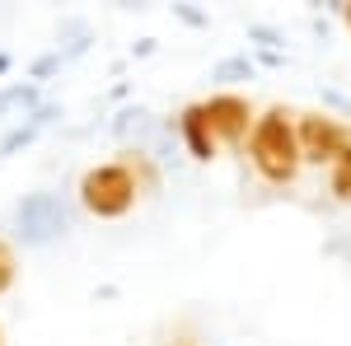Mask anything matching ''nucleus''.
<instances>
[{"label": "nucleus", "instance_id": "obj_2", "mask_svg": "<svg viewBox=\"0 0 351 346\" xmlns=\"http://www.w3.org/2000/svg\"><path fill=\"white\" fill-rule=\"evenodd\" d=\"M141 187H136V173L127 169V160H112V164H94L84 169L80 178V206L99 220H122V215L136 206Z\"/></svg>", "mask_w": 351, "mask_h": 346}, {"label": "nucleus", "instance_id": "obj_10", "mask_svg": "<svg viewBox=\"0 0 351 346\" xmlns=\"http://www.w3.org/2000/svg\"><path fill=\"white\" fill-rule=\"evenodd\" d=\"M14 276H19V258H14V248H10V243L0 239V295H10Z\"/></svg>", "mask_w": 351, "mask_h": 346}, {"label": "nucleus", "instance_id": "obj_11", "mask_svg": "<svg viewBox=\"0 0 351 346\" xmlns=\"http://www.w3.org/2000/svg\"><path fill=\"white\" fill-rule=\"evenodd\" d=\"M253 75V61L248 56H225L216 66V80H248Z\"/></svg>", "mask_w": 351, "mask_h": 346}, {"label": "nucleus", "instance_id": "obj_3", "mask_svg": "<svg viewBox=\"0 0 351 346\" xmlns=\"http://www.w3.org/2000/svg\"><path fill=\"white\" fill-rule=\"evenodd\" d=\"M14 225H19V239L28 248H47L52 239H61L71 230V215H66V201L56 192H28L14 206Z\"/></svg>", "mask_w": 351, "mask_h": 346}, {"label": "nucleus", "instance_id": "obj_1", "mask_svg": "<svg viewBox=\"0 0 351 346\" xmlns=\"http://www.w3.org/2000/svg\"><path fill=\"white\" fill-rule=\"evenodd\" d=\"M248 164L258 169V178L271 187H291L300 178V145H295V112L291 108H267L258 112L253 132H248Z\"/></svg>", "mask_w": 351, "mask_h": 346}, {"label": "nucleus", "instance_id": "obj_5", "mask_svg": "<svg viewBox=\"0 0 351 346\" xmlns=\"http://www.w3.org/2000/svg\"><path fill=\"white\" fill-rule=\"evenodd\" d=\"M202 112H206V127H211V136L220 145H239V150L248 145V132H253L258 112H253V103L243 94H211L202 103Z\"/></svg>", "mask_w": 351, "mask_h": 346}, {"label": "nucleus", "instance_id": "obj_9", "mask_svg": "<svg viewBox=\"0 0 351 346\" xmlns=\"http://www.w3.org/2000/svg\"><path fill=\"white\" fill-rule=\"evenodd\" d=\"M38 108V84L24 80V84H5L0 89V117L5 112H33Z\"/></svg>", "mask_w": 351, "mask_h": 346}, {"label": "nucleus", "instance_id": "obj_8", "mask_svg": "<svg viewBox=\"0 0 351 346\" xmlns=\"http://www.w3.org/2000/svg\"><path fill=\"white\" fill-rule=\"evenodd\" d=\"M328 192H332L337 206H351V145L328 164Z\"/></svg>", "mask_w": 351, "mask_h": 346}, {"label": "nucleus", "instance_id": "obj_6", "mask_svg": "<svg viewBox=\"0 0 351 346\" xmlns=\"http://www.w3.org/2000/svg\"><path fill=\"white\" fill-rule=\"evenodd\" d=\"M178 136H183V150H188L197 164H211L220 155V140L211 136V127H206L202 103H188L183 112H178Z\"/></svg>", "mask_w": 351, "mask_h": 346}, {"label": "nucleus", "instance_id": "obj_15", "mask_svg": "<svg viewBox=\"0 0 351 346\" xmlns=\"http://www.w3.org/2000/svg\"><path fill=\"white\" fill-rule=\"evenodd\" d=\"M342 19H347V28H351V5H342Z\"/></svg>", "mask_w": 351, "mask_h": 346}, {"label": "nucleus", "instance_id": "obj_16", "mask_svg": "<svg viewBox=\"0 0 351 346\" xmlns=\"http://www.w3.org/2000/svg\"><path fill=\"white\" fill-rule=\"evenodd\" d=\"M0 346H5V328H0Z\"/></svg>", "mask_w": 351, "mask_h": 346}, {"label": "nucleus", "instance_id": "obj_7", "mask_svg": "<svg viewBox=\"0 0 351 346\" xmlns=\"http://www.w3.org/2000/svg\"><path fill=\"white\" fill-rule=\"evenodd\" d=\"M52 117H56V108H52V103H38L33 112H28V122H19V127H10V132L0 136V160H10V155H19L24 145H33V136L43 132Z\"/></svg>", "mask_w": 351, "mask_h": 346}, {"label": "nucleus", "instance_id": "obj_4", "mask_svg": "<svg viewBox=\"0 0 351 346\" xmlns=\"http://www.w3.org/2000/svg\"><path fill=\"white\" fill-rule=\"evenodd\" d=\"M295 145H300V164L324 169L351 145V127L328 117V112H295Z\"/></svg>", "mask_w": 351, "mask_h": 346}, {"label": "nucleus", "instance_id": "obj_12", "mask_svg": "<svg viewBox=\"0 0 351 346\" xmlns=\"http://www.w3.org/2000/svg\"><path fill=\"white\" fill-rule=\"evenodd\" d=\"M56 66H61V52H47V56H38L33 66H28V80H47Z\"/></svg>", "mask_w": 351, "mask_h": 346}, {"label": "nucleus", "instance_id": "obj_14", "mask_svg": "<svg viewBox=\"0 0 351 346\" xmlns=\"http://www.w3.org/2000/svg\"><path fill=\"white\" fill-rule=\"evenodd\" d=\"M10 66H14V56H10V52H0V75H10Z\"/></svg>", "mask_w": 351, "mask_h": 346}, {"label": "nucleus", "instance_id": "obj_13", "mask_svg": "<svg viewBox=\"0 0 351 346\" xmlns=\"http://www.w3.org/2000/svg\"><path fill=\"white\" fill-rule=\"evenodd\" d=\"M173 14H178L183 24H192V28H202V24H206V14H202V10H188V5H173Z\"/></svg>", "mask_w": 351, "mask_h": 346}]
</instances>
